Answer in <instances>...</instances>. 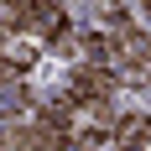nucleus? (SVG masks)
Here are the masks:
<instances>
[{"label": "nucleus", "instance_id": "2", "mask_svg": "<svg viewBox=\"0 0 151 151\" xmlns=\"http://www.w3.org/2000/svg\"><path fill=\"white\" fill-rule=\"evenodd\" d=\"M120 141L125 146H151V120L146 115H125L120 120Z\"/></svg>", "mask_w": 151, "mask_h": 151}, {"label": "nucleus", "instance_id": "1", "mask_svg": "<svg viewBox=\"0 0 151 151\" xmlns=\"http://www.w3.org/2000/svg\"><path fill=\"white\" fill-rule=\"evenodd\" d=\"M21 21H31V31H42V37H58L63 31V11L52 5V0H26Z\"/></svg>", "mask_w": 151, "mask_h": 151}, {"label": "nucleus", "instance_id": "5", "mask_svg": "<svg viewBox=\"0 0 151 151\" xmlns=\"http://www.w3.org/2000/svg\"><path fill=\"white\" fill-rule=\"evenodd\" d=\"M120 151H141V146H120Z\"/></svg>", "mask_w": 151, "mask_h": 151}, {"label": "nucleus", "instance_id": "6", "mask_svg": "<svg viewBox=\"0 0 151 151\" xmlns=\"http://www.w3.org/2000/svg\"><path fill=\"white\" fill-rule=\"evenodd\" d=\"M146 11H151V0H146Z\"/></svg>", "mask_w": 151, "mask_h": 151}, {"label": "nucleus", "instance_id": "3", "mask_svg": "<svg viewBox=\"0 0 151 151\" xmlns=\"http://www.w3.org/2000/svg\"><path fill=\"white\" fill-rule=\"evenodd\" d=\"M0 58L11 63V68H31V63H37V42H11Z\"/></svg>", "mask_w": 151, "mask_h": 151}, {"label": "nucleus", "instance_id": "4", "mask_svg": "<svg viewBox=\"0 0 151 151\" xmlns=\"http://www.w3.org/2000/svg\"><path fill=\"white\" fill-rule=\"evenodd\" d=\"M89 5H94L99 16H104L109 26H115V21H125V16H120V0H89Z\"/></svg>", "mask_w": 151, "mask_h": 151}]
</instances>
